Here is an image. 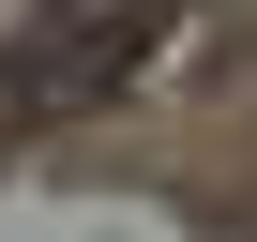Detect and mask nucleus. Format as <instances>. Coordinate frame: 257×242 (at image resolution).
Wrapping results in <instances>:
<instances>
[{
  "label": "nucleus",
  "mask_w": 257,
  "mask_h": 242,
  "mask_svg": "<svg viewBox=\"0 0 257 242\" xmlns=\"http://www.w3.org/2000/svg\"><path fill=\"white\" fill-rule=\"evenodd\" d=\"M167 16H182V0H61V16H46V46L0 76V106H16V121H46V106L121 91V76L152 61V31H167Z\"/></svg>",
  "instance_id": "f257e3e1"
}]
</instances>
